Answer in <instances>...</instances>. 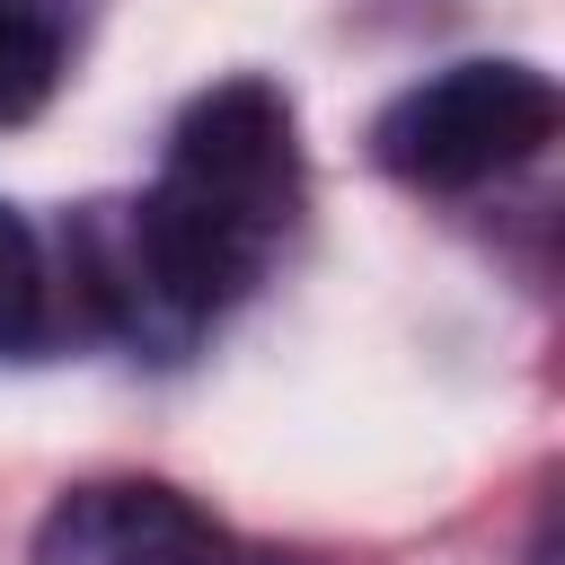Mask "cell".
<instances>
[{
    "mask_svg": "<svg viewBox=\"0 0 565 565\" xmlns=\"http://www.w3.org/2000/svg\"><path fill=\"white\" fill-rule=\"evenodd\" d=\"M300 212V141H291V97L274 79H212L177 132L159 185L132 203V230L159 265V291L177 300L185 327L221 318L247 300L265 274L274 238Z\"/></svg>",
    "mask_w": 565,
    "mask_h": 565,
    "instance_id": "1",
    "label": "cell"
},
{
    "mask_svg": "<svg viewBox=\"0 0 565 565\" xmlns=\"http://www.w3.org/2000/svg\"><path fill=\"white\" fill-rule=\"evenodd\" d=\"M547 141H556V79L530 62H450L406 97H388L371 124V159L424 194L512 177Z\"/></svg>",
    "mask_w": 565,
    "mask_h": 565,
    "instance_id": "2",
    "label": "cell"
},
{
    "mask_svg": "<svg viewBox=\"0 0 565 565\" xmlns=\"http://www.w3.org/2000/svg\"><path fill=\"white\" fill-rule=\"evenodd\" d=\"M35 565H230V539L159 477H88L35 521Z\"/></svg>",
    "mask_w": 565,
    "mask_h": 565,
    "instance_id": "3",
    "label": "cell"
},
{
    "mask_svg": "<svg viewBox=\"0 0 565 565\" xmlns=\"http://www.w3.org/2000/svg\"><path fill=\"white\" fill-rule=\"evenodd\" d=\"M79 18H88V0H0V132L26 124L62 88Z\"/></svg>",
    "mask_w": 565,
    "mask_h": 565,
    "instance_id": "4",
    "label": "cell"
},
{
    "mask_svg": "<svg viewBox=\"0 0 565 565\" xmlns=\"http://www.w3.org/2000/svg\"><path fill=\"white\" fill-rule=\"evenodd\" d=\"M53 344V274L18 203H0V362H35Z\"/></svg>",
    "mask_w": 565,
    "mask_h": 565,
    "instance_id": "5",
    "label": "cell"
}]
</instances>
